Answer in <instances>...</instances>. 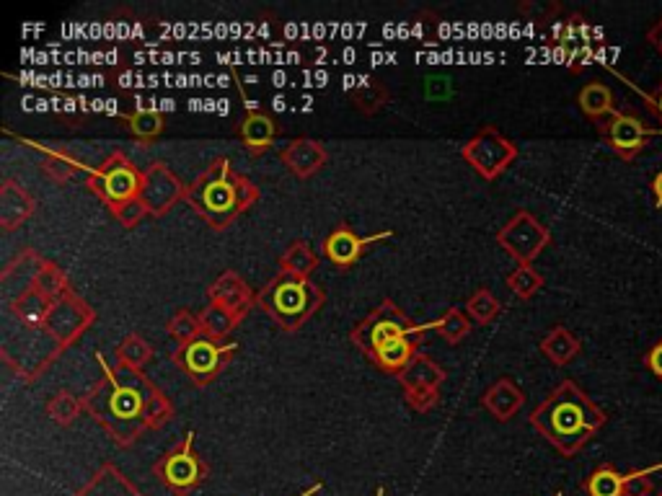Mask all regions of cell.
Returning a JSON list of instances; mask_svg holds the SVG:
<instances>
[{
    "label": "cell",
    "mask_w": 662,
    "mask_h": 496,
    "mask_svg": "<svg viewBox=\"0 0 662 496\" xmlns=\"http://www.w3.org/2000/svg\"><path fill=\"white\" fill-rule=\"evenodd\" d=\"M507 287L513 290L515 298L531 300L544 287V274L538 272L533 264H518L513 272L507 274Z\"/></svg>",
    "instance_id": "cell-31"
},
{
    "label": "cell",
    "mask_w": 662,
    "mask_h": 496,
    "mask_svg": "<svg viewBox=\"0 0 662 496\" xmlns=\"http://www.w3.org/2000/svg\"><path fill=\"white\" fill-rule=\"evenodd\" d=\"M554 496H564V494H562V491H559V494H554Z\"/></svg>",
    "instance_id": "cell-52"
},
{
    "label": "cell",
    "mask_w": 662,
    "mask_h": 496,
    "mask_svg": "<svg viewBox=\"0 0 662 496\" xmlns=\"http://www.w3.org/2000/svg\"><path fill=\"white\" fill-rule=\"evenodd\" d=\"M528 422L533 429H538V434H544L564 458H575L582 447L606 427L608 414L575 380H562L546 396V401L533 409Z\"/></svg>",
    "instance_id": "cell-2"
},
{
    "label": "cell",
    "mask_w": 662,
    "mask_h": 496,
    "mask_svg": "<svg viewBox=\"0 0 662 496\" xmlns=\"http://www.w3.org/2000/svg\"><path fill=\"white\" fill-rule=\"evenodd\" d=\"M644 367H647L657 380H662V339L657 341V344H652L650 352L644 354Z\"/></svg>",
    "instance_id": "cell-40"
},
{
    "label": "cell",
    "mask_w": 662,
    "mask_h": 496,
    "mask_svg": "<svg viewBox=\"0 0 662 496\" xmlns=\"http://www.w3.org/2000/svg\"><path fill=\"white\" fill-rule=\"evenodd\" d=\"M388 238H394V230H383V233H375V236H357L355 228L350 225H337V228H331L329 236L324 238V256L339 269L352 267L360 256L368 251L370 246L375 243L388 241Z\"/></svg>",
    "instance_id": "cell-15"
},
{
    "label": "cell",
    "mask_w": 662,
    "mask_h": 496,
    "mask_svg": "<svg viewBox=\"0 0 662 496\" xmlns=\"http://www.w3.org/2000/svg\"><path fill=\"white\" fill-rule=\"evenodd\" d=\"M81 411H83V398L73 396V393L68 391H57L55 396L47 401V414H50V419L57 424H63V427L73 424Z\"/></svg>",
    "instance_id": "cell-34"
},
{
    "label": "cell",
    "mask_w": 662,
    "mask_h": 496,
    "mask_svg": "<svg viewBox=\"0 0 662 496\" xmlns=\"http://www.w3.org/2000/svg\"><path fill=\"white\" fill-rule=\"evenodd\" d=\"M450 93H453V88H450L448 78H430L427 81V96L430 99H448Z\"/></svg>",
    "instance_id": "cell-41"
},
{
    "label": "cell",
    "mask_w": 662,
    "mask_h": 496,
    "mask_svg": "<svg viewBox=\"0 0 662 496\" xmlns=\"http://www.w3.org/2000/svg\"><path fill=\"white\" fill-rule=\"evenodd\" d=\"M96 321V310L78 295V292H68L63 298L52 300V308L47 313L42 331L55 341L57 347H70L83 331Z\"/></svg>",
    "instance_id": "cell-12"
},
{
    "label": "cell",
    "mask_w": 662,
    "mask_h": 496,
    "mask_svg": "<svg viewBox=\"0 0 662 496\" xmlns=\"http://www.w3.org/2000/svg\"><path fill=\"white\" fill-rule=\"evenodd\" d=\"M280 158L282 163L288 166V171H293L300 179H308V176L319 174L321 168L326 166L329 153H326V148L319 140L298 137V140H290V143L280 150Z\"/></svg>",
    "instance_id": "cell-17"
},
{
    "label": "cell",
    "mask_w": 662,
    "mask_h": 496,
    "mask_svg": "<svg viewBox=\"0 0 662 496\" xmlns=\"http://www.w3.org/2000/svg\"><path fill=\"white\" fill-rule=\"evenodd\" d=\"M34 212V197L26 192L24 186L13 179H3L0 184V225L3 230L19 228L24 220H29Z\"/></svg>",
    "instance_id": "cell-19"
},
{
    "label": "cell",
    "mask_w": 662,
    "mask_h": 496,
    "mask_svg": "<svg viewBox=\"0 0 662 496\" xmlns=\"http://www.w3.org/2000/svg\"><path fill=\"white\" fill-rule=\"evenodd\" d=\"M153 473L163 486H169L176 494H184V491L200 486L210 473V468L194 450V432H187L171 450H166L153 465Z\"/></svg>",
    "instance_id": "cell-8"
},
{
    "label": "cell",
    "mask_w": 662,
    "mask_h": 496,
    "mask_svg": "<svg viewBox=\"0 0 662 496\" xmlns=\"http://www.w3.org/2000/svg\"><path fill=\"white\" fill-rule=\"evenodd\" d=\"M163 109H166V112H174V109H176V101H174V99H163V101H161V112H163Z\"/></svg>",
    "instance_id": "cell-47"
},
{
    "label": "cell",
    "mask_w": 662,
    "mask_h": 496,
    "mask_svg": "<svg viewBox=\"0 0 662 496\" xmlns=\"http://www.w3.org/2000/svg\"><path fill=\"white\" fill-rule=\"evenodd\" d=\"M200 323L207 336H213V339H228V334L238 326V318L233 316V313H228L225 308H220V305L207 303V308L200 313Z\"/></svg>",
    "instance_id": "cell-32"
},
{
    "label": "cell",
    "mask_w": 662,
    "mask_h": 496,
    "mask_svg": "<svg viewBox=\"0 0 662 496\" xmlns=\"http://www.w3.org/2000/svg\"><path fill=\"white\" fill-rule=\"evenodd\" d=\"M319 491H321V484H313L311 489H306L300 496H313V494H319Z\"/></svg>",
    "instance_id": "cell-48"
},
{
    "label": "cell",
    "mask_w": 662,
    "mask_h": 496,
    "mask_svg": "<svg viewBox=\"0 0 662 496\" xmlns=\"http://www.w3.org/2000/svg\"><path fill=\"white\" fill-rule=\"evenodd\" d=\"M655 496H662V491H657V494Z\"/></svg>",
    "instance_id": "cell-51"
},
{
    "label": "cell",
    "mask_w": 662,
    "mask_h": 496,
    "mask_svg": "<svg viewBox=\"0 0 662 496\" xmlns=\"http://www.w3.org/2000/svg\"><path fill=\"white\" fill-rule=\"evenodd\" d=\"M422 331L425 329L412 323V318L406 316L394 300L386 298L350 331V341L370 360L375 349L383 347L386 341H394L399 336H419Z\"/></svg>",
    "instance_id": "cell-5"
},
{
    "label": "cell",
    "mask_w": 662,
    "mask_h": 496,
    "mask_svg": "<svg viewBox=\"0 0 662 496\" xmlns=\"http://www.w3.org/2000/svg\"><path fill=\"white\" fill-rule=\"evenodd\" d=\"M417 336H399L394 341H386L383 347H378L373 352L370 360L375 365L381 367L383 372H391V375H399L409 362L414 360V354H417Z\"/></svg>",
    "instance_id": "cell-24"
},
{
    "label": "cell",
    "mask_w": 662,
    "mask_h": 496,
    "mask_svg": "<svg viewBox=\"0 0 662 496\" xmlns=\"http://www.w3.org/2000/svg\"><path fill=\"white\" fill-rule=\"evenodd\" d=\"M88 186L91 192L112 210V207L122 205L127 199L140 197L143 189V171L127 158L122 150H114L107 155L101 166H96L88 176Z\"/></svg>",
    "instance_id": "cell-6"
},
{
    "label": "cell",
    "mask_w": 662,
    "mask_h": 496,
    "mask_svg": "<svg viewBox=\"0 0 662 496\" xmlns=\"http://www.w3.org/2000/svg\"><path fill=\"white\" fill-rule=\"evenodd\" d=\"M582 491L588 496H624V473H619L611 463L598 465L585 481Z\"/></svg>",
    "instance_id": "cell-28"
},
{
    "label": "cell",
    "mask_w": 662,
    "mask_h": 496,
    "mask_svg": "<svg viewBox=\"0 0 662 496\" xmlns=\"http://www.w3.org/2000/svg\"><path fill=\"white\" fill-rule=\"evenodd\" d=\"M272 109H275V112H285V96H282V93H277L275 99H272Z\"/></svg>",
    "instance_id": "cell-45"
},
{
    "label": "cell",
    "mask_w": 662,
    "mask_h": 496,
    "mask_svg": "<svg viewBox=\"0 0 662 496\" xmlns=\"http://www.w3.org/2000/svg\"><path fill=\"white\" fill-rule=\"evenodd\" d=\"M184 197H187V186L166 163H153V166L145 168L140 199L145 202L150 215H166Z\"/></svg>",
    "instance_id": "cell-14"
},
{
    "label": "cell",
    "mask_w": 662,
    "mask_h": 496,
    "mask_svg": "<svg viewBox=\"0 0 662 496\" xmlns=\"http://www.w3.org/2000/svg\"><path fill=\"white\" fill-rule=\"evenodd\" d=\"M75 496H143L132 481H127L125 473L119 471L117 465L107 463L101 465L99 473H96L86 486Z\"/></svg>",
    "instance_id": "cell-21"
},
{
    "label": "cell",
    "mask_w": 662,
    "mask_h": 496,
    "mask_svg": "<svg viewBox=\"0 0 662 496\" xmlns=\"http://www.w3.org/2000/svg\"><path fill=\"white\" fill-rule=\"evenodd\" d=\"M650 189H652V194H655V207L657 210H662V168L657 171L655 176H652Z\"/></svg>",
    "instance_id": "cell-42"
},
{
    "label": "cell",
    "mask_w": 662,
    "mask_h": 496,
    "mask_svg": "<svg viewBox=\"0 0 662 496\" xmlns=\"http://www.w3.org/2000/svg\"><path fill=\"white\" fill-rule=\"evenodd\" d=\"M101 378L83 393V411L112 434L119 445H132L145 429H158L174 416V403L143 370L109 365L96 354Z\"/></svg>",
    "instance_id": "cell-1"
},
{
    "label": "cell",
    "mask_w": 662,
    "mask_h": 496,
    "mask_svg": "<svg viewBox=\"0 0 662 496\" xmlns=\"http://www.w3.org/2000/svg\"><path fill=\"white\" fill-rule=\"evenodd\" d=\"M497 243L513 256L518 264H533L551 243V230L538 220L533 212L520 210L507 220L505 228L497 233Z\"/></svg>",
    "instance_id": "cell-10"
},
{
    "label": "cell",
    "mask_w": 662,
    "mask_h": 496,
    "mask_svg": "<svg viewBox=\"0 0 662 496\" xmlns=\"http://www.w3.org/2000/svg\"><path fill=\"white\" fill-rule=\"evenodd\" d=\"M238 349L236 341L228 339H213V336H200V339L189 341L184 347H176L171 352V360L176 367L189 375L197 385L213 383L218 378L223 367L231 362L233 352Z\"/></svg>",
    "instance_id": "cell-7"
},
{
    "label": "cell",
    "mask_w": 662,
    "mask_h": 496,
    "mask_svg": "<svg viewBox=\"0 0 662 496\" xmlns=\"http://www.w3.org/2000/svg\"><path fill=\"white\" fill-rule=\"evenodd\" d=\"M166 329H169L171 339H174L179 347H184V344H189V341L205 336V331H202L200 316L189 313L187 308L176 310L174 316L169 318V326H166Z\"/></svg>",
    "instance_id": "cell-33"
},
{
    "label": "cell",
    "mask_w": 662,
    "mask_h": 496,
    "mask_svg": "<svg viewBox=\"0 0 662 496\" xmlns=\"http://www.w3.org/2000/svg\"><path fill=\"white\" fill-rule=\"evenodd\" d=\"M657 471H662V460L655 465H647V468H639V471L624 473V496H655V484H652V476Z\"/></svg>",
    "instance_id": "cell-38"
},
{
    "label": "cell",
    "mask_w": 662,
    "mask_h": 496,
    "mask_svg": "<svg viewBox=\"0 0 662 496\" xmlns=\"http://www.w3.org/2000/svg\"><path fill=\"white\" fill-rule=\"evenodd\" d=\"M375 496H383V489H378V491H375Z\"/></svg>",
    "instance_id": "cell-50"
},
{
    "label": "cell",
    "mask_w": 662,
    "mask_h": 496,
    "mask_svg": "<svg viewBox=\"0 0 662 496\" xmlns=\"http://www.w3.org/2000/svg\"><path fill=\"white\" fill-rule=\"evenodd\" d=\"M277 135H280V127L269 114L257 112V114H246V119L238 127V137L249 153H264L275 145Z\"/></svg>",
    "instance_id": "cell-20"
},
{
    "label": "cell",
    "mask_w": 662,
    "mask_h": 496,
    "mask_svg": "<svg viewBox=\"0 0 662 496\" xmlns=\"http://www.w3.org/2000/svg\"><path fill=\"white\" fill-rule=\"evenodd\" d=\"M34 290H39L42 295H47L50 300H57L63 298V295H68V292H73V287H70L68 277H65V272L57 264H52V261L44 259L42 267H39L37 277H34L32 282Z\"/></svg>",
    "instance_id": "cell-30"
},
{
    "label": "cell",
    "mask_w": 662,
    "mask_h": 496,
    "mask_svg": "<svg viewBox=\"0 0 662 496\" xmlns=\"http://www.w3.org/2000/svg\"><path fill=\"white\" fill-rule=\"evenodd\" d=\"M37 109H39V112H47V109H50V101H47V99H39V101H37Z\"/></svg>",
    "instance_id": "cell-49"
},
{
    "label": "cell",
    "mask_w": 662,
    "mask_h": 496,
    "mask_svg": "<svg viewBox=\"0 0 662 496\" xmlns=\"http://www.w3.org/2000/svg\"><path fill=\"white\" fill-rule=\"evenodd\" d=\"M461 155L469 161V166L474 168L476 174L492 181L513 166L515 158H518V145L513 140H507L500 130L484 127V130L471 137L469 143L463 145Z\"/></svg>",
    "instance_id": "cell-9"
},
{
    "label": "cell",
    "mask_w": 662,
    "mask_h": 496,
    "mask_svg": "<svg viewBox=\"0 0 662 496\" xmlns=\"http://www.w3.org/2000/svg\"><path fill=\"white\" fill-rule=\"evenodd\" d=\"M319 269V254L313 251L308 241H293L280 256V272L295 274V277L311 279V274Z\"/></svg>",
    "instance_id": "cell-26"
},
{
    "label": "cell",
    "mask_w": 662,
    "mask_h": 496,
    "mask_svg": "<svg viewBox=\"0 0 662 496\" xmlns=\"http://www.w3.org/2000/svg\"><path fill=\"white\" fill-rule=\"evenodd\" d=\"M184 199L210 228L223 230L241 212L257 205L259 186L249 176L238 174L231 158H218L187 186Z\"/></svg>",
    "instance_id": "cell-3"
},
{
    "label": "cell",
    "mask_w": 662,
    "mask_h": 496,
    "mask_svg": "<svg viewBox=\"0 0 662 496\" xmlns=\"http://www.w3.org/2000/svg\"><path fill=\"white\" fill-rule=\"evenodd\" d=\"M647 39H650L652 47H655V50L662 55V16H660V21H657V24L650 29V34H647Z\"/></svg>",
    "instance_id": "cell-43"
},
{
    "label": "cell",
    "mask_w": 662,
    "mask_h": 496,
    "mask_svg": "<svg viewBox=\"0 0 662 496\" xmlns=\"http://www.w3.org/2000/svg\"><path fill=\"white\" fill-rule=\"evenodd\" d=\"M391 99V91L383 81L370 78V75H357V88L352 91V106L360 109L363 114L381 112L383 106Z\"/></svg>",
    "instance_id": "cell-25"
},
{
    "label": "cell",
    "mask_w": 662,
    "mask_h": 496,
    "mask_svg": "<svg viewBox=\"0 0 662 496\" xmlns=\"http://www.w3.org/2000/svg\"><path fill=\"white\" fill-rule=\"evenodd\" d=\"M500 300L494 298L492 290L487 287H479V290L466 300V313L474 323H492L494 318L500 316Z\"/></svg>",
    "instance_id": "cell-35"
},
{
    "label": "cell",
    "mask_w": 662,
    "mask_h": 496,
    "mask_svg": "<svg viewBox=\"0 0 662 496\" xmlns=\"http://www.w3.org/2000/svg\"><path fill=\"white\" fill-rule=\"evenodd\" d=\"M650 109L657 114V117H660V122H662V83H660V88L655 91V99H652Z\"/></svg>",
    "instance_id": "cell-44"
},
{
    "label": "cell",
    "mask_w": 662,
    "mask_h": 496,
    "mask_svg": "<svg viewBox=\"0 0 662 496\" xmlns=\"http://www.w3.org/2000/svg\"><path fill=\"white\" fill-rule=\"evenodd\" d=\"M42 168L55 181H68L70 176L75 174V168H78V163H75V158H70V155L65 153V150H60V148H44L42 150Z\"/></svg>",
    "instance_id": "cell-37"
},
{
    "label": "cell",
    "mask_w": 662,
    "mask_h": 496,
    "mask_svg": "<svg viewBox=\"0 0 662 496\" xmlns=\"http://www.w3.org/2000/svg\"><path fill=\"white\" fill-rule=\"evenodd\" d=\"M471 323H474V321L469 318L466 308H458V305H453V308L445 310L438 321L422 323V329H425V331L435 329L440 336H443L445 341H450V344H458V341L466 339V334L471 331Z\"/></svg>",
    "instance_id": "cell-27"
},
{
    "label": "cell",
    "mask_w": 662,
    "mask_h": 496,
    "mask_svg": "<svg viewBox=\"0 0 662 496\" xmlns=\"http://www.w3.org/2000/svg\"><path fill=\"white\" fill-rule=\"evenodd\" d=\"M272 81H275L277 88H282V86H285V73H282V70H277V73L272 75Z\"/></svg>",
    "instance_id": "cell-46"
},
{
    "label": "cell",
    "mask_w": 662,
    "mask_h": 496,
    "mask_svg": "<svg viewBox=\"0 0 662 496\" xmlns=\"http://www.w3.org/2000/svg\"><path fill=\"white\" fill-rule=\"evenodd\" d=\"M481 406H484L497 422H510L525 406V391L515 380L500 378L494 385H489L487 393L481 396Z\"/></svg>",
    "instance_id": "cell-18"
},
{
    "label": "cell",
    "mask_w": 662,
    "mask_h": 496,
    "mask_svg": "<svg viewBox=\"0 0 662 496\" xmlns=\"http://www.w3.org/2000/svg\"><path fill=\"white\" fill-rule=\"evenodd\" d=\"M396 378L404 385L406 403L414 411H430L440 401V385L445 383V370L432 360L430 354H414V360Z\"/></svg>",
    "instance_id": "cell-13"
},
{
    "label": "cell",
    "mask_w": 662,
    "mask_h": 496,
    "mask_svg": "<svg viewBox=\"0 0 662 496\" xmlns=\"http://www.w3.org/2000/svg\"><path fill=\"white\" fill-rule=\"evenodd\" d=\"M117 362L127 365L132 370H145L150 360H153V344L145 341L140 334H127L125 339L117 344Z\"/></svg>",
    "instance_id": "cell-29"
},
{
    "label": "cell",
    "mask_w": 662,
    "mask_h": 496,
    "mask_svg": "<svg viewBox=\"0 0 662 496\" xmlns=\"http://www.w3.org/2000/svg\"><path fill=\"white\" fill-rule=\"evenodd\" d=\"M598 130L600 137L606 140L608 148L619 155L621 161H634V158L647 148L652 137L662 135V130L644 122L639 114L621 112V109L613 114V117L598 122Z\"/></svg>",
    "instance_id": "cell-11"
},
{
    "label": "cell",
    "mask_w": 662,
    "mask_h": 496,
    "mask_svg": "<svg viewBox=\"0 0 662 496\" xmlns=\"http://www.w3.org/2000/svg\"><path fill=\"white\" fill-rule=\"evenodd\" d=\"M112 215L117 217L119 223L125 225V228H135V225H138L145 215H150V212H148V207H145L143 199L135 197V199H127V202H122V205L112 207Z\"/></svg>",
    "instance_id": "cell-39"
},
{
    "label": "cell",
    "mask_w": 662,
    "mask_h": 496,
    "mask_svg": "<svg viewBox=\"0 0 662 496\" xmlns=\"http://www.w3.org/2000/svg\"><path fill=\"white\" fill-rule=\"evenodd\" d=\"M541 352H544V357L549 362H554L556 367H564L569 365V362L575 360L577 354H580L582 349V341L577 339L572 331L567 329V326H562V323H556V326H551L549 334L541 339Z\"/></svg>",
    "instance_id": "cell-22"
},
{
    "label": "cell",
    "mask_w": 662,
    "mask_h": 496,
    "mask_svg": "<svg viewBox=\"0 0 662 496\" xmlns=\"http://www.w3.org/2000/svg\"><path fill=\"white\" fill-rule=\"evenodd\" d=\"M207 303L220 305L241 321L249 313L251 303H257V295H251V287L241 279V274L225 269L213 285L207 287Z\"/></svg>",
    "instance_id": "cell-16"
},
{
    "label": "cell",
    "mask_w": 662,
    "mask_h": 496,
    "mask_svg": "<svg viewBox=\"0 0 662 496\" xmlns=\"http://www.w3.org/2000/svg\"><path fill=\"white\" fill-rule=\"evenodd\" d=\"M127 127L132 130V135H138L140 140H153L163 132V117L156 109H135V112L127 117Z\"/></svg>",
    "instance_id": "cell-36"
},
{
    "label": "cell",
    "mask_w": 662,
    "mask_h": 496,
    "mask_svg": "<svg viewBox=\"0 0 662 496\" xmlns=\"http://www.w3.org/2000/svg\"><path fill=\"white\" fill-rule=\"evenodd\" d=\"M326 295L311 279L280 272L257 292V305L275 318L285 331H298L316 310L324 305Z\"/></svg>",
    "instance_id": "cell-4"
},
{
    "label": "cell",
    "mask_w": 662,
    "mask_h": 496,
    "mask_svg": "<svg viewBox=\"0 0 662 496\" xmlns=\"http://www.w3.org/2000/svg\"><path fill=\"white\" fill-rule=\"evenodd\" d=\"M577 104H580L582 114L593 119V122H603V119L613 117V114L619 112L613 91L600 81L585 83V86L580 88V93H577Z\"/></svg>",
    "instance_id": "cell-23"
}]
</instances>
